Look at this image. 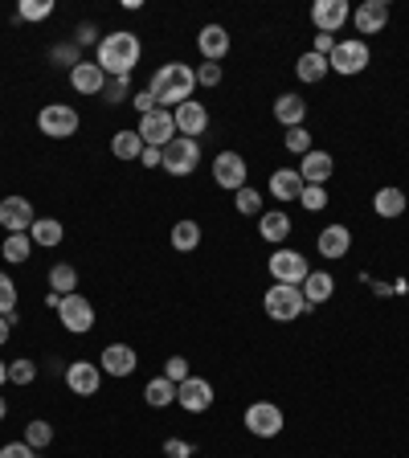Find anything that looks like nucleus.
Returning <instances> with one entry per match:
<instances>
[{"mask_svg":"<svg viewBox=\"0 0 409 458\" xmlns=\"http://www.w3.org/2000/svg\"><path fill=\"white\" fill-rule=\"evenodd\" d=\"M295 74H299L307 86H315V82H323V78L332 74V70H328V58H320V54H312V50H307V54L295 62Z\"/></svg>","mask_w":409,"mask_h":458,"instance_id":"nucleus-31","label":"nucleus"},{"mask_svg":"<svg viewBox=\"0 0 409 458\" xmlns=\"http://www.w3.org/2000/svg\"><path fill=\"white\" fill-rule=\"evenodd\" d=\"M262 311L279 323H295L299 315H312V303L303 299V287H287V283H270V291L262 295Z\"/></svg>","mask_w":409,"mask_h":458,"instance_id":"nucleus-3","label":"nucleus"},{"mask_svg":"<svg viewBox=\"0 0 409 458\" xmlns=\"http://www.w3.org/2000/svg\"><path fill=\"white\" fill-rule=\"evenodd\" d=\"M373 287V295H381V299H393V283H368Z\"/></svg>","mask_w":409,"mask_h":458,"instance_id":"nucleus-53","label":"nucleus"},{"mask_svg":"<svg viewBox=\"0 0 409 458\" xmlns=\"http://www.w3.org/2000/svg\"><path fill=\"white\" fill-rule=\"evenodd\" d=\"M164 454L168 458H193L197 446L193 442H184V438H168V442H164Z\"/></svg>","mask_w":409,"mask_h":458,"instance_id":"nucleus-46","label":"nucleus"},{"mask_svg":"<svg viewBox=\"0 0 409 458\" xmlns=\"http://www.w3.org/2000/svg\"><path fill=\"white\" fill-rule=\"evenodd\" d=\"M135 364H140V356H135L131 344H107L103 356H98V369H103L107 376H119V381L135 373Z\"/></svg>","mask_w":409,"mask_h":458,"instance_id":"nucleus-17","label":"nucleus"},{"mask_svg":"<svg viewBox=\"0 0 409 458\" xmlns=\"http://www.w3.org/2000/svg\"><path fill=\"white\" fill-rule=\"evenodd\" d=\"M50 291H54V295H74V291H78L74 262H58V267L50 270Z\"/></svg>","mask_w":409,"mask_h":458,"instance_id":"nucleus-34","label":"nucleus"},{"mask_svg":"<svg viewBox=\"0 0 409 458\" xmlns=\"http://www.w3.org/2000/svg\"><path fill=\"white\" fill-rule=\"evenodd\" d=\"M274 119H279L282 128H303V123H307V98L291 95V90L279 95L274 98Z\"/></svg>","mask_w":409,"mask_h":458,"instance_id":"nucleus-23","label":"nucleus"},{"mask_svg":"<svg viewBox=\"0 0 409 458\" xmlns=\"http://www.w3.org/2000/svg\"><path fill=\"white\" fill-rule=\"evenodd\" d=\"M197 50H201L204 62H221V58L229 54V33L221 29V25H204V29L197 33Z\"/></svg>","mask_w":409,"mask_h":458,"instance_id":"nucleus-21","label":"nucleus"},{"mask_svg":"<svg viewBox=\"0 0 409 458\" xmlns=\"http://www.w3.org/2000/svg\"><path fill=\"white\" fill-rule=\"evenodd\" d=\"M368 62H373V54H368V42L365 37H348V42H336V50L328 54V70H336V74H360V70H368Z\"/></svg>","mask_w":409,"mask_h":458,"instance_id":"nucleus-4","label":"nucleus"},{"mask_svg":"<svg viewBox=\"0 0 409 458\" xmlns=\"http://www.w3.org/2000/svg\"><path fill=\"white\" fill-rule=\"evenodd\" d=\"M74 42H78V50H82V45H95V50H98V42H103V37H98L95 21H82V25H78V37H74Z\"/></svg>","mask_w":409,"mask_h":458,"instance_id":"nucleus-48","label":"nucleus"},{"mask_svg":"<svg viewBox=\"0 0 409 458\" xmlns=\"http://www.w3.org/2000/svg\"><path fill=\"white\" fill-rule=\"evenodd\" d=\"M0 458H37V450L29 442H4L0 446Z\"/></svg>","mask_w":409,"mask_h":458,"instance_id":"nucleus-47","label":"nucleus"},{"mask_svg":"<svg viewBox=\"0 0 409 458\" xmlns=\"http://www.w3.org/2000/svg\"><path fill=\"white\" fill-rule=\"evenodd\" d=\"M78 128H82V119H78L74 107H66V103H50V107L37 111V131L50 139H70Z\"/></svg>","mask_w":409,"mask_h":458,"instance_id":"nucleus-5","label":"nucleus"},{"mask_svg":"<svg viewBox=\"0 0 409 458\" xmlns=\"http://www.w3.org/2000/svg\"><path fill=\"white\" fill-rule=\"evenodd\" d=\"M336 295V278L328 275V270H312V275L303 278V299L312 303V307H320V303H328V299Z\"/></svg>","mask_w":409,"mask_h":458,"instance_id":"nucleus-27","label":"nucleus"},{"mask_svg":"<svg viewBox=\"0 0 409 458\" xmlns=\"http://www.w3.org/2000/svg\"><path fill=\"white\" fill-rule=\"evenodd\" d=\"M176 119V131H181L184 139H201L204 131H209V111H204L201 98H189V103H181V107L173 111Z\"/></svg>","mask_w":409,"mask_h":458,"instance_id":"nucleus-14","label":"nucleus"},{"mask_svg":"<svg viewBox=\"0 0 409 458\" xmlns=\"http://www.w3.org/2000/svg\"><path fill=\"white\" fill-rule=\"evenodd\" d=\"M17 328V311H9V315H0V344H9V331Z\"/></svg>","mask_w":409,"mask_h":458,"instance_id":"nucleus-52","label":"nucleus"},{"mask_svg":"<svg viewBox=\"0 0 409 458\" xmlns=\"http://www.w3.org/2000/svg\"><path fill=\"white\" fill-rule=\"evenodd\" d=\"M197 245H201V225L189 221V217L176 221L173 225V250H176V254H193Z\"/></svg>","mask_w":409,"mask_h":458,"instance_id":"nucleus-32","label":"nucleus"},{"mask_svg":"<svg viewBox=\"0 0 409 458\" xmlns=\"http://www.w3.org/2000/svg\"><path fill=\"white\" fill-rule=\"evenodd\" d=\"M160 151H164L160 168L168 172V176H193L197 164H201V144H197V139L176 136L173 144H168V148H160Z\"/></svg>","mask_w":409,"mask_h":458,"instance_id":"nucleus-6","label":"nucleus"},{"mask_svg":"<svg viewBox=\"0 0 409 458\" xmlns=\"http://www.w3.org/2000/svg\"><path fill=\"white\" fill-rule=\"evenodd\" d=\"M160 164H164V151L160 148H143L140 168H160Z\"/></svg>","mask_w":409,"mask_h":458,"instance_id":"nucleus-51","label":"nucleus"},{"mask_svg":"<svg viewBox=\"0 0 409 458\" xmlns=\"http://www.w3.org/2000/svg\"><path fill=\"white\" fill-rule=\"evenodd\" d=\"M4 384H9V364L0 361V389H4Z\"/></svg>","mask_w":409,"mask_h":458,"instance_id":"nucleus-54","label":"nucleus"},{"mask_svg":"<svg viewBox=\"0 0 409 458\" xmlns=\"http://www.w3.org/2000/svg\"><path fill=\"white\" fill-rule=\"evenodd\" d=\"M221 66L217 62H204V66H197V86H221Z\"/></svg>","mask_w":409,"mask_h":458,"instance_id":"nucleus-45","label":"nucleus"},{"mask_svg":"<svg viewBox=\"0 0 409 458\" xmlns=\"http://www.w3.org/2000/svg\"><path fill=\"white\" fill-rule=\"evenodd\" d=\"M54 66H66V70H74L78 62H82V54H78V45H54Z\"/></svg>","mask_w":409,"mask_h":458,"instance_id":"nucleus-44","label":"nucleus"},{"mask_svg":"<svg viewBox=\"0 0 409 458\" xmlns=\"http://www.w3.org/2000/svg\"><path fill=\"white\" fill-rule=\"evenodd\" d=\"M246 160L237 156V151H217V160H213V181L221 184L226 192H237V189H246Z\"/></svg>","mask_w":409,"mask_h":458,"instance_id":"nucleus-13","label":"nucleus"},{"mask_svg":"<svg viewBox=\"0 0 409 458\" xmlns=\"http://www.w3.org/2000/svg\"><path fill=\"white\" fill-rule=\"evenodd\" d=\"M234 209L242 217H262V192L250 189V184H246V189H237L234 192Z\"/></svg>","mask_w":409,"mask_h":458,"instance_id":"nucleus-35","label":"nucleus"},{"mask_svg":"<svg viewBox=\"0 0 409 458\" xmlns=\"http://www.w3.org/2000/svg\"><path fill=\"white\" fill-rule=\"evenodd\" d=\"M140 139H143V148H168V144L176 139V119H173V111L156 107L151 115H143V119H140Z\"/></svg>","mask_w":409,"mask_h":458,"instance_id":"nucleus-10","label":"nucleus"},{"mask_svg":"<svg viewBox=\"0 0 409 458\" xmlns=\"http://www.w3.org/2000/svg\"><path fill=\"white\" fill-rule=\"evenodd\" d=\"M17 17L21 21H45V17H54V0H21Z\"/></svg>","mask_w":409,"mask_h":458,"instance_id":"nucleus-37","label":"nucleus"},{"mask_svg":"<svg viewBox=\"0 0 409 458\" xmlns=\"http://www.w3.org/2000/svg\"><path fill=\"white\" fill-rule=\"evenodd\" d=\"M197 90V70L184 62H164L148 82V95L156 98V107L164 111H176L181 103H189Z\"/></svg>","mask_w":409,"mask_h":458,"instance_id":"nucleus-2","label":"nucleus"},{"mask_svg":"<svg viewBox=\"0 0 409 458\" xmlns=\"http://www.w3.org/2000/svg\"><path fill=\"white\" fill-rule=\"evenodd\" d=\"M4 417H9V401H4V397H0V422H4Z\"/></svg>","mask_w":409,"mask_h":458,"instance_id":"nucleus-55","label":"nucleus"},{"mask_svg":"<svg viewBox=\"0 0 409 458\" xmlns=\"http://www.w3.org/2000/svg\"><path fill=\"white\" fill-rule=\"evenodd\" d=\"M164 376H168L173 384H181V381H189V376H193V369H189V361H184V356H168V361H164Z\"/></svg>","mask_w":409,"mask_h":458,"instance_id":"nucleus-43","label":"nucleus"},{"mask_svg":"<svg viewBox=\"0 0 409 458\" xmlns=\"http://www.w3.org/2000/svg\"><path fill=\"white\" fill-rule=\"evenodd\" d=\"M66 384H70V393H78V397H95L98 384H103V369H98L95 361L66 364Z\"/></svg>","mask_w":409,"mask_h":458,"instance_id":"nucleus-15","label":"nucleus"},{"mask_svg":"<svg viewBox=\"0 0 409 458\" xmlns=\"http://www.w3.org/2000/svg\"><path fill=\"white\" fill-rule=\"evenodd\" d=\"M131 107L140 111V119H143V115H151V111H156V98H151L148 90H135V95H131Z\"/></svg>","mask_w":409,"mask_h":458,"instance_id":"nucleus-49","label":"nucleus"},{"mask_svg":"<svg viewBox=\"0 0 409 458\" xmlns=\"http://www.w3.org/2000/svg\"><path fill=\"white\" fill-rule=\"evenodd\" d=\"M58 320H62V328L70 331V336H87L90 328H95V303H90L87 295H62V307H58Z\"/></svg>","mask_w":409,"mask_h":458,"instance_id":"nucleus-7","label":"nucleus"},{"mask_svg":"<svg viewBox=\"0 0 409 458\" xmlns=\"http://www.w3.org/2000/svg\"><path fill=\"white\" fill-rule=\"evenodd\" d=\"M140 58H143V45H140V37H135L131 29L107 33V37L98 42V50H95V66L107 78H131V70L140 66Z\"/></svg>","mask_w":409,"mask_h":458,"instance_id":"nucleus-1","label":"nucleus"},{"mask_svg":"<svg viewBox=\"0 0 409 458\" xmlns=\"http://www.w3.org/2000/svg\"><path fill=\"white\" fill-rule=\"evenodd\" d=\"M352 25H356V33H381L389 25V4L385 0H365V4H356L352 9Z\"/></svg>","mask_w":409,"mask_h":458,"instance_id":"nucleus-19","label":"nucleus"},{"mask_svg":"<svg viewBox=\"0 0 409 458\" xmlns=\"http://www.w3.org/2000/svg\"><path fill=\"white\" fill-rule=\"evenodd\" d=\"M213 384L204 381V376H189V381L176 384V405L189 409V414H204L209 405H213Z\"/></svg>","mask_w":409,"mask_h":458,"instance_id":"nucleus-12","label":"nucleus"},{"mask_svg":"<svg viewBox=\"0 0 409 458\" xmlns=\"http://www.w3.org/2000/svg\"><path fill=\"white\" fill-rule=\"evenodd\" d=\"M348 21H352V9H348V0H315V4H312V25H315V33H328V37H336V33L344 29Z\"/></svg>","mask_w":409,"mask_h":458,"instance_id":"nucleus-11","label":"nucleus"},{"mask_svg":"<svg viewBox=\"0 0 409 458\" xmlns=\"http://www.w3.org/2000/svg\"><path fill=\"white\" fill-rule=\"evenodd\" d=\"M270 197H279V201H299L303 197L299 168H274L270 172Z\"/></svg>","mask_w":409,"mask_h":458,"instance_id":"nucleus-24","label":"nucleus"},{"mask_svg":"<svg viewBox=\"0 0 409 458\" xmlns=\"http://www.w3.org/2000/svg\"><path fill=\"white\" fill-rule=\"evenodd\" d=\"M103 98H107V107H115V103L131 98V78H107V86H103Z\"/></svg>","mask_w":409,"mask_h":458,"instance_id":"nucleus-41","label":"nucleus"},{"mask_svg":"<svg viewBox=\"0 0 409 458\" xmlns=\"http://www.w3.org/2000/svg\"><path fill=\"white\" fill-rule=\"evenodd\" d=\"M111 156H115V160H123V164L140 160V156H143L140 131H115V139H111Z\"/></svg>","mask_w":409,"mask_h":458,"instance_id":"nucleus-30","label":"nucleus"},{"mask_svg":"<svg viewBox=\"0 0 409 458\" xmlns=\"http://www.w3.org/2000/svg\"><path fill=\"white\" fill-rule=\"evenodd\" d=\"M315 250H320V258H328V262H340V258L352 250V229L348 225H323L320 237H315Z\"/></svg>","mask_w":409,"mask_h":458,"instance_id":"nucleus-16","label":"nucleus"},{"mask_svg":"<svg viewBox=\"0 0 409 458\" xmlns=\"http://www.w3.org/2000/svg\"><path fill=\"white\" fill-rule=\"evenodd\" d=\"M66 229L58 217H37V221L29 225V242L33 245H42V250H54V245H62Z\"/></svg>","mask_w":409,"mask_h":458,"instance_id":"nucleus-28","label":"nucleus"},{"mask_svg":"<svg viewBox=\"0 0 409 458\" xmlns=\"http://www.w3.org/2000/svg\"><path fill=\"white\" fill-rule=\"evenodd\" d=\"M143 401L151 405V409H168V405L176 401V384L168 381V376H151L148 384H143Z\"/></svg>","mask_w":409,"mask_h":458,"instance_id":"nucleus-29","label":"nucleus"},{"mask_svg":"<svg viewBox=\"0 0 409 458\" xmlns=\"http://www.w3.org/2000/svg\"><path fill=\"white\" fill-rule=\"evenodd\" d=\"M242 426H246L254 438H279L287 422H282V409H279V405L254 401V405L246 409V417H242Z\"/></svg>","mask_w":409,"mask_h":458,"instance_id":"nucleus-9","label":"nucleus"},{"mask_svg":"<svg viewBox=\"0 0 409 458\" xmlns=\"http://www.w3.org/2000/svg\"><path fill=\"white\" fill-rule=\"evenodd\" d=\"M37 221L33 217V205L25 197H4L0 201V229H9V234H29V225Z\"/></svg>","mask_w":409,"mask_h":458,"instance_id":"nucleus-18","label":"nucleus"},{"mask_svg":"<svg viewBox=\"0 0 409 458\" xmlns=\"http://www.w3.org/2000/svg\"><path fill=\"white\" fill-rule=\"evenodd\" d=\"M282 148L291 151V156H307V151H312V131H307V128H287Z\"/></svg>","mask_w":409,"mask_h":458,"instance_id":"nucleus-38","label":"nucleus"},{"mask_svg":"<svg viewBox=\"0 0 409 458\" xmlns=\"http://www.w3.org/2000/svg\"><path fill=\"white\" fill-rule=\"evenodd\" d=\"M9 381L12 384H33V381H37V364L25 361V356H21V361H9Z\"/></svg>","mask_w":409,"mask_h":458,"instance_id":"nucleus-40","label":"nucleus"},{"mask_svg":"<svg viewBox=\"0 0 409 458\" xmlns=\"http://www.w3.org/2000/svg\"><path fill=\"white\" fill-rule=\"evenodd\" d=\"M0 254H4V262H9V267H21V262H29V254H33L29 234H4Z\"/></svg>","mask_w":409,"mask_h":458,"instance_id":"nucleus-33","label":"nucleus"},{"mask_svg":"<svg viewBox=\"0 0 409 458\" xmlns=\"http://www.w3.org/2000/svg\"><path fill=\"white\" fill-rule=\"evenodd\" d=\"M299 205L307 209V213H320V209H328V189H323V184H303Z\"/></svg>","mask_w":409,"mask_h":458,"instance_id":"nucleus-39","label":"nucleus"},{"mask_svg":"<svg viewBox=\"0 0 409 458\" xmlns=\"http://www.w3.org/2000/svg\"><path fill=\"white\" fill-rule=\"evenodd\" d=\"M405 205L409 197L397 189V184H385V189H377V197H373V213L385 217V221H393V217L405 213Z\"/></svg>","mask_w":409,"mask_h":458,"instance_id":"nucleus-26","label":"nucleus"},{"mask_svg":"<svg viewBox=\"0 0 409 458\" xmlns=\"http://www.w3.org/2000/svg\"><path fill=\"white\" fill-rule=\"evenodd\" d=\"M70 86H74L78 95H103V86H107V74L98 70L95 62H78L70 70Z\"/></svg>","mask_w":409,"mask_h":458,"instance_id":"nucleus-25","label":"nucleus"},{"mask_svg":"<svg viewBox=\"0 0 409 458\" xmlns=\"http://www.w3.org/2000/svg\"><path fill=\"white\" fill-rule=\"evenodd\" d=\"M332 172H336L332 151H320V148H312L307 156H303V164H299L303 184H328L332 181Z\"/></svg>","mask_w":409,"mask_h":458,"instance_id":"nucleus-20","label":"nucleus"},{"mask_svg":"<svg viewBox=\"0 0 409 458\" xmlns=\"http://www.w3.org/2000/svg\"><path fill=\"white\" fill-rule=\"evenodd\" d=\"M259 237H262V242H270V245H282L287 237H291V217L282 213V209H262Z\"/></svg>","mask_w":409,"mask_h":458,"instance_id":"nucleus-22","label":"nucleus"},{"mask_svg":"<svg viewBox=\"0 0 409 458\" xmlns=\"http://www.w3.org/2000/svg\"><path fill=\"white\" fill-rule=\"evenodd\" d=\"M9 311H17V283L0 270V315H9Z\"/></svg>","mask_w":409,"mask_h":458,"instance_id":"nucleus-42","label":"nucleus"},{"mask_svg":"<svg viewBox=\"0 0 409 458\" xmlns=\"http://www.w3.org/2000/svg\"><path fill=\"white\" fill-rule=\"evenodd\" d=\"M336 50V37H328V33H315V42H312V54H320V58H328Z\"/></svg>","mask_w":409,"mask_h":458,"instance_id":"nucleus-50","label":"nucleus"},{"mask_svg":"<svg viewBox=\"0 0 409 458\" xmlns=\"http://www.w3.org/2000/svg\"><path fill=\"white\" fill-rule=\"evenodd\" d=\"M312 275V267H307V258L299 254V250H287V245H279L274 254H270V278L274 283H287V287H303V278Z\"/></svg>","mask_w":409,"mask_h":458,"instance_id":"nucleus-8","label":"nucleus"},{"mask_svg":"<svg viewBox=\"0 0 409 458\" xmlns=\"http://www.w3.org/2000/svg\"><path fill=\"white\" fill-rule=\"evenodd\" d=\"M25 442H29L33 450H45L50 442H54V426H50L45 417H33L29 426H25Z\"/></svg>","mask_w":409,"mask_h":458,"instance_id":"nucleus-36","label":"nucleus"}]
</instances>
